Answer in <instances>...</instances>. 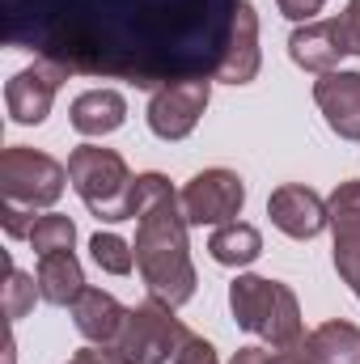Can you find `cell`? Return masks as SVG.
Listing matches in <instances>:
<instances>
[{
    "instance_id": "6da1fadb",
    "label": "cell",
    "mask_w": 360,
    "mask_h": 364,
    "mask_svg": "<svg viewBox=\"0 0 360 364\" xmlns=\"http://www.w3.org/2000/svg\"><path fill=\"white\" fill-rule=\"evenodd\" d=\"M238 0H0L4 47L140 90L216 81Z\"/></svg>"
},
{
    "instance_id": "7a4b0ae2",
    "label": "cell",
    "mask_w": 360,
    "mask_h": 364,
    "mask_svg": "<svg viewBox=\"0 0 360 364\" xmlns=\"http://www.w3.org/2000/svg\"><path fill=\"white\" fill-rule=\"evenodd\" d=\"M132 220H136V267L153 301L170 309L195 296V263L186 246V216L182 199L166 174H136L132 191Z\"/></svg>"
},
{
    "instance_id": "3957f363",
    "label": "cell",
    "mask_w": 360,
    "mask_h": 364,
    "mask_svg": "<svg viewBox=\"0 0 360 364\" xmlns=\"http://www.w3.org/2000/svg\"><path fill=\"white\" fill-rule=\"evenodd\" d=\"M229 309L233 322L250 335H259L268 348L288 352L305 339L301 331V305L297 292L280 279H263V275H238L229 284Z\"/></svg>"
},
{
    "instance_id": "277c9868",
    "label": "cell",
    "mask_w": 360,
    "mask_h": 364,
    "mask_svg": "<svg viewBox=\"0 0 360 364\" xmlns=\"http://www.w3.org/2000/svg\"><path fill=\"white\" fill-rule=\"evenodd\" d=\"M68 178L73 191L81 195V203L90 208L97 220H132V191L136 178L127 170V161L115 149H97V144H81L68 157Z\"/></svg>"
},
{
    "instance_id": "5b68a950",
    "label": "cell",
    "mask_w": 360,
    "mask_h": 364,
    "mask_svg": "<svg viewBox=\"0 0 360 364\" xmlns=\"http://www.w3.org/2000/svg\"><path fill=\"white\" fill-rule=\"evenodd\" d=\"M191 339V331L174 318V309L166 301H144L132 305L123 318L119 339L106 348L119 364H170L179 356V348Z\"/></svg>"
},
{
    "instance_id": "8992f818",
    "label": "cell",
    "mask_w": 360,
    "mask_h": 364,
    "mask_svg": "<svg viewBox=\"0 0 360 364\" xmlns=\"http://www.w3.org/2000/svg\"><path fill=\"white\" fill-rule=\"evenodd\" d=\"M68 170L38 153V149H26V144H9L0 153V191H4V203H17V208H51L64 186H68Z\"/></svg>"
},
{
    "instance_id": "52a82bcc",
    "label": "cell",
    "mask_w": 360,
    "mask_h": 364,
    "mask_svg": "<svg viewBox=\"0 0 360 364\" xmlns=\"http://www.w3.org/2000/svg\"><path fill=\"white\" fill-rule=\"evenodd\" d=\"M182 216L186 225L203 229V225H229L238 220L242 203H246V182L238 178L233 170H203L182 186Z\"/></svg>"
},
{
    "instance_id": "ba28073f",
    "label": "cell",
    "mask_w": 360,
    "mask_h": 364,
    "mask_svg": "<svg viewBox=\"0 0 360 364\" xmlns=\"http://www.w3.org/2000/svg\"><path fill=\"white\" fill-rule=\"evenodd\" d=\"M208 97H212V81H174V85H162L149 97V127L157 140H186L195 132V123L203 119L208 110Z\"/></svg>"
},
{
    "instance_id": "9c48e42d",
    "label": "cell",
    "mask_w": 360,
    "mask_h": 364,
    "mask_svg": "<svg viewBox=\"0 0 360 364\" xmlns=\"http://www.w3.org/2000/svg\"><path fill=\"white\" fill-rule=\"evenodd\" d=\"M73 73L64 64H51V60H34L30 68H21L9 85H4V106H9V119L21 123V127H38L47 114H51V102L60 85L68 81Z\"/></svg>"
},
{
    "instance_id": "30bf717a",
    "label": "cell",
    "mask_w": 360,
    "mask_h": 364,
    "mask_svg": "<svg viewBox=\"0 0 360 364\" xmlns=\"http://www.w3.org/2000/svg\"><path fill=\"white\" fill-rule=\"evenodd\" d=\"M327 216L335 229V272L352 292H360V178H348L331 191Z\"/></svg>"
},
{
    "instance_id": "8fae6325",
    "label": "cell",
    "mask_w": 360,
    "mask_h": 364,
    "mask_svg": "<svg viewBox=\"0 0 360 364\" xmlns=\"http://www.w3.org/2000/svg\"><path fill=\"white\" fill-rule=\"evenodd\" d=\"M268 216L280 233H288V237H297V242H309V237H318V233L331 225L327 199H322L318 191L301 186V182H284V186L271 191Z\"/></svg>"
},
{
    "instance_id": "7c38bea8",
    "label": "cell",
    "mask_w": 360,
    "mask_h": 364,
    "mask_svg": "<svg viewBox=\"0 0 360 364\" xmlns=\"http://www.w3.org/2000/svg\"><path fill=\"white\" fill-rule=\"evenodd\" d=\"M314 102L327 114V127L344 140H360V73H322L314 81Z\"/></svg>"
},
{
    "instance_id": "4fadbf2b",
    "label": "cell",
    "mask_w": 360,
    "mask_h": 364,
    "mask_svg": "<svg viewBox=\"0 0 360 364\" xmlns=\"http://www.w3.org/2000/svg\"><path fill=\"white\" fill-rule=\"evenodd\" d=\"M259 64H263V55H259V13H255L250 0H238L229 47H225L216 81H225V85H250L259 77Z\"/></svg>"
},
{
    "instance_id": "5bb4252c",
    "label": "cell",
    "mask_w": 360,
    "mask_h": 364,
    "mask_svg": "<svg viewBox=\"0 0 360 364\" xmlns=\"http://www.w3.org/2000/svg\"><path fill=\"white\" fill-rule=\"evenodd\" d=\"M288 55H292V64H301L305 73H318V77H322V73H335L348 51H344V43H339V34H335V21L327 17V21H305V26H297L292 38H288Z\"/></svg>"
},
{
    "instance_id": "9a60e30c",
    "label": "cell",
    "mask_w": 360,
    "mask_h": 364,
    "mask_svg": "<svg viewBox=\"0 0 360 364\" xmlns=\"http://www.w3.org/2000/svg\"><path fill=\"white\" fill-rule=\"evenodd\" d=\"M305 364H360V326L356 322H322L297 343Z\"/></svg>"
},
{
    "instance_id": "2e32d148",
    "label": "cell",
    "mask_w": 360,
    "mask_h": 364,
    "mask_svg": "<svg viewBox=\"0 0 360 364\" xmlns=\"http://www.w3.org/2000/svg\"><path fill=\"white\" fill-rule=\"evenodd\" d=\"M123 318H127V309H123L110 292H102V288H85V292L77 296V305H73L77 331H81L90 343H97V348H110V343L119 339Z\"/></svg>"
},
{
    "instance_id": "e0dca14e",
    "label": "cell",
    "mask_w": 360,
    "mask_h": 364,
    "mask_svg": "<svg viewBox=\"0 0 360 364\" xmlns=\"http://www.w3.org/2000/svg\"><path fill=\"white\" fill-rule=\"evenodd\" d=\"M34 279H38L43 301H47V305H60V309H73V305H77V296L85 292V272H81V263H77V255H73V250L43 255Z\"/></svg>"
},
{
    "instance_id": "ac0fdd59",
    "label": "cell",
    "mask_w": 360,
    "mask_h": 364,
    "mask_svg": "<svg viewBox=\"0 0 360 364\" xmlns=\"http://www.w3.org/2000/svg\"><path fill=\"white\" fill-rule=\"evenodd\" d=\"M73 127L81 136H110L127 123V102L119 90H90L73 102Z\"/></svg>"
},
{
    "instance_id": "d6986e66",
    "label": "cell",
    "mask_w": 360,
    "mask_h": 364,
    "mask_svg": "<svg viewBox=\"0 0 360 364\" xmlns=\"http://www.w3.org/2000/svg\"><path fill=\"white\" fill-rule=\"evenodd\" d=\"M208 255L221 263V267H250L259 255H263V233L246 220H229V225H216L212 237H208Z\"/></svg>"
},
{
    "instance_id": "ffe728a7",
    "label": "cell",
    "mask_w": 360,
    "mask_h": 364,
    "mask_svg": "<svg viewBox=\"0 0 360 364\" xmlns=\"http://www.w3.org/2000/svg\"><path fill=\"white\" fill-rule=\"evenodd\" d=\"M26 242L38 250V259H43V255H55V250H73V242H77V225H73L64 212H47V216L34 220V229H30Z\"/></svg>"
},
{
    "instance_id": "44dd1931",
    "label": "cell",
    "mask_w": 360,
    "mask_h": 364,
    "mask_svg": "<svg viewBox=\"0 0 360 364\" xmlns=\"http://www.w3.org/2000/svg\"><path fill=\"white\" fill-rule=\"evenodd\" d=\"M90 255H93V263H97L102 272H110V275H127L132 267H136V250H132L119 233H93Z\"/></svg>"
},
{
    "instance_id": "7402d4cb",
    "label": "cell",
    "mask_w": 360,
    "mask_h": 364,
    "mask_svg": "<svg viewBox=\"0 0 360 364\" xmlns=\"http://www.w3.org/2000/svg\"><path fill=\"white\" fill-rule=\"evenodd\" d=\"M34 296H43L38 279L17 272V267H9V284H4V314H9V322H21L34 309Z\"/></svg>"
},
{
    "instance_id": "603a6c76",
    "label": "cell",
    "mask_w": 360,
    "mask_h": 364,
    "mask_svg": "<svg viewBox=\"0 0 360 364\" xmlns=\"http://www.w3.org/2000/svg\"><path fill=\"white\" fill-rule=\"evenodd\" d=\"M331 21H335V34H339L344 51L360 55V0H348V9L339 17H331Z\"/></svg>"
},
{
    "instance_id": "cb8c5ba5",
    "label": "cell",
    "mask_w": 360,
    "mask_h": 364,
    "mask_svg": "<svg viewBox=\"0 0 360 364\" xmlns=\"http://www.w3.org/2000/svg\"><path fill=\"white\" fill-rule=\"evenodd\" d=\"M229 364H305L297 356V348L288 352H275V348H238Z\"/></svg>"
},
{
    "instance_id": "d4e9b609",
    "label": "cell",
    "mask_w": 360,
    "mask_h": 364,
    "mask_svg": "<svg viewBox=\"0 0 360 364\" xmlns=\"http://www.w3.org/2000/svg\"><path fill=\"white\" fill-rule=\"evenodd\" d=\"M34 208H17V203H4L0 208V220H4V233L9 237H30V229H34V216H30Z\"/></svg>"
},
{
    "instance_id": "484cf974",
    "label": "cell",
    "mask_w": 360,
    "mask_h": 364,
    "mask_svg": "<svg viewBox=\"0 0 360 364\" xmlns=\"http://www.w3.org/2000/svg\"><path fill=\"white\" fill-rule=\"evenodd\" d=\"M174 364H221V360H216V348H212L208 339L191 335V339H186V343L179 348V356H174Z\"/></svg>"
},
{
    "instance_id": "4316f807",
    "label": "cell",
    "mask_w": 360,
    "mask_h": 364,
    "mask_svg": "<svg viewBox=\"0 0 360 364\" xmlns=\"http://www.w3.org/2000/svg\"><path fill=\"white\" fill-rule=\"evenodd\" d=\"M275 4H280V13H284L288 21L305 26V21H318V13H322L327 0H275Z\"/></svg>"
},
{
    "instance_id": "83f0119b",
    "label": "cell",
    "mask_w": 360,
    "mask_h": 364,
    "mask_svg": "<svg viewBox=\"0 0 360 364\" xmlns=\"http://www.w3.org/2000/svg\"><path fill=\"white\" fill-rule=\"evenodd\" d=\"M68 364H119V360H115L106 348H97V343H93V348H81V352H77Z\"/></svg>"
},
{
    "instance_id": "f1b7e54d",
    "label": "cell",
    "mask_w": 360,
    "mask_h": 364,
    "mask_svg": "<svg viewBox=\"0 0 360 364\" xmlns=\"http://www.w3.org/2000/svg\"><path fill=\"white\" fill-rule=\"evenodd\" d=\"M356 296H360V292H356Z\"/></svg>"
}]
</instances>
